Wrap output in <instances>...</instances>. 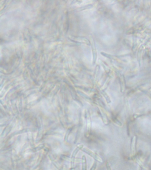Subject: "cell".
I'll use <instances>...</instances> for the list:
<instances>
[{"label": "cell", "instance_id": "obj_1", "mask_svg": "<svg viewBox=\"0 0 151 170\" xmlns=\"http://www.w3.org/2000/svg\"><path fill=\"white\" fill-rule=\"evenodd\" d=\"M82 150L85 152L87 154L89 155H90L91 157L94 159L96 161H98V162H100V163H103V160L102 159L101 157H99L97 154H96L95 153L90 150V149H88V148H86V147H84H84L82 149Z\"/></svg>", "mask_w": 151, "mask_h": 170}, {"label": "cell", "instance_id": "obj_2", "mask_svg": "<svg viewBox=\"0 0 151 170\" xmlns=\"http://www.w3.org/2000/svg\"><path fill=\"white\" fill-rule=\"evenodd\" d=\"M84 145H79L77 146L74 149V150L73 152L72 155H71V166L72 168H74V163H75V159L76 157V155L78 153V152L80 150H82V149L84 148Z\"/></svg>", "mask_w": 151, "mask_h": 170}, {"label": "cell", "instance_id": "obj_3", "mask_svg": "<svg viewBox=\"0 0 151 170\" xmlns=\"http://www.w3.org/2000/svg\"><path fill=\"white\" fill-rule=\"evenodd\" d=\"M136 136H133L132 138L131 143V152L132 156L134 155L136 152Z\"/></svg>", "mask_w": 151, "mask_h": 170}, {"label": "cell", "instance_id": "obj_4", "mask_svg": "<svg viewBox=\"0 0 151 170\" xmlns=\"http://www.w3.org/2000/svg\"><path fill=\"white\" fill-rule=\"evenodd\" d=\"M82 170H87V163L86 157L83 155L82 158Z\"/></svg>", "mask_w": 151, "mask_h": 170}, {"label": "cell", "instance_id": "obj_5", "mask_svg": "<svg viewBox=\"0 0 151 170\" xmlns=\"http://www.w3.org/2000/svg\"><path fill=\"white\" fill-rule=\"evenodd\" d=\"M113 122H114L116 125L120 126H122V124H121V122H119V121H118V119H117V118H116L115 117H113Z\"/></svg>", "mask_w": 151, "mask_h": 170}, {"label": "cell", "instance_id": "obj_6", "mask_svg": "<svg viewBox=\"0 0 151 170\" xmlns=\"http://www.w3.org/2000/svg\"><path fill=\"white\" fill-rule=\"evenodd\" d=\"M96 167H97V163L95 161L93 165H92L91 168L90 170H95L96 168Z\"/></svg>", "mask_w": 151, "mask_h": 170}, {"label": "cell", "instance_id": "obj_7", "mask_svg": "<svg viewBox=\"0 0 151 170\" xmlns=\"http://www.w3.org/2000/svg\"><path fill=\"white\" fill-rule=\"evenodd\" d=\"M106 167H107V170H111L110 166V164L108 162L107 163V164H106Z\"/></svg>", "mask_w": 151, "mask_h": 170}]
</instances>
